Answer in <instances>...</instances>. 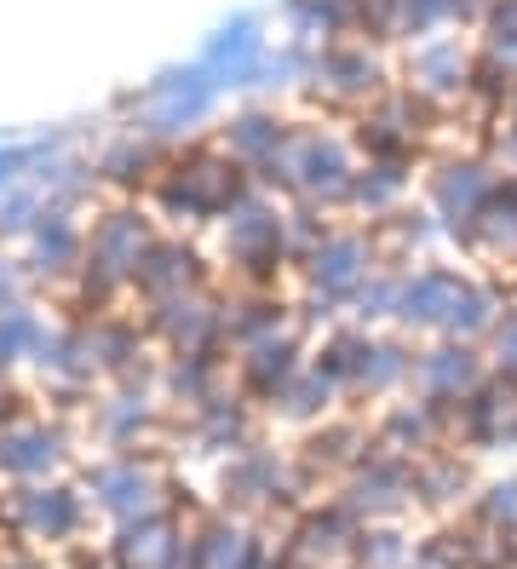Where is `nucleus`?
<instances>
[{
	"label": "nucleus",
	"mask_w": 517,
	"mask_h": 569,
	"mask_svg": "<svg viewBox=\"0 0 517 569\" xmlns=\"http://www.w3.org/2000/svg\"><path fill=\"white\" fill-rule=\"evenodd\" d=\"M362 569H397L408 552H402V535H386V529H374V535H362Z\"/></svg>",
	"instance_id": "nucleus-1"
},
{
	"label": "nucleus",
	"mask_w": 517,
	"mask_h": 569,
	"mask_svg": "<svg viewBox=\"0 0 517 569\" xmlns=\"http://www.w3.org/2000/svg\"><path fill=\"white\" fill-rule=\"evenodd\" d=\"M0 569H47V563H41V558H29V552H12V558L0 563Z\"/></svg>",
	"instance_id": "nucleus-2"
}]
</instances>
